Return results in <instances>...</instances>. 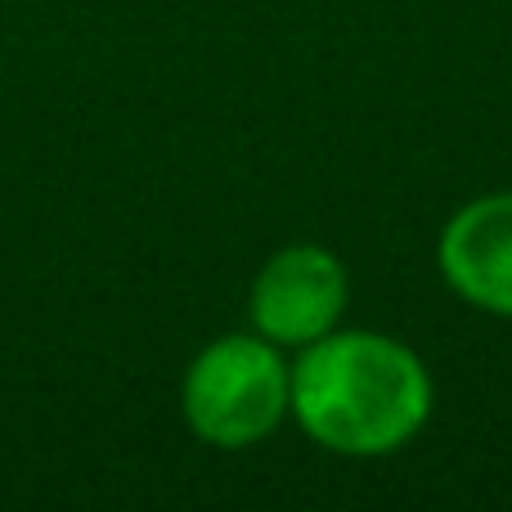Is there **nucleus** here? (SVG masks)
Here are the masks:
<instances>
[{"label":"nucleus","mask_w":512,"mask_h":512,"mask_svg":"<svg viewBox=\"0 0 512 512\" xmlns=\"http://www.w3.org/2000/svg\"><path fill=\"white\" fill-rule=\"evenodd\" d=\"M288 409L324 450L378 459L423 432L432 414V378L396 337L328 333L301 346Z\"/></svg>","instance_id":"nucleus-1"},{"label":"nucleus","mask_w":512,"mask_h":512,"mask_svg":"<svg viewBox=\"0 0 512 512\" xmlns=\"http://www.w3.org/2000/svg\"><path fill=\"white\" fill-rule=\"evenodd\" d=\"M180 405L198 441L216 450H248L288 414L292 369L279 360L270 337H221L189 364Z\"/></svg>","instance_id":"nucleus-2"},{"label":"nucleus","mask_w":512,"mask_h":512,"mask_svg":"<svg viewBox=\"0 0 512 512\" xmlns=\"http://www.w3.org/2000/svg\"><path fill=\"white\" fill-rule=\"evenodd\" d=\"M252 324L274 346H310L337 328L346 310V270L319 243L274 252L252 279Z\"/></svg>","instance_id":"nucleus-3"},{"label":"nucleus","mask_w":512,"mask_h":512,"mask_svg":"<svg viewBox=\"0 0 512 512\" xmlns=\"http://www.w3.org/2000/svg\"><path fill=\"white\" fill-rule=\"evenodd\" d=\"M441 274L468 306L512 319V189L472 198L450 216Z\"/></svg>","instance_id":"nucleus-4"}]
</instances>
